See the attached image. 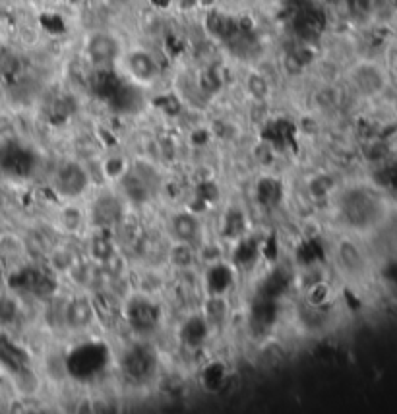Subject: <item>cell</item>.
<instances>
[{
    "mask_svg": "<svg viewBox=\"0 0 397 414\" xmlns=\"http://www.w3.org/2000/svg\"><path fill=\"white\" fill-rule=\"evenodd\" d=\"M349 84L351 88L367 99H376L388 91L391 86V78L386 66L380 60L361 59L349 68Z\"/></svg>",
    "mask_w": 397,
    "mask_h": 414,
    "instance_id": "6da1fadb",
    "label": "cell"
},
{
    "mask_svg": "<svg viewBox=\"0 0 397 414\" xmlns=\"http://www.w3.org/2000/svg\"><path fill=\"white\" fill-rule=\"evenodd\" d=\"M118 64L125 68L126 76L144 88L154 86L155 81L161 76V68L157 64V60L146 49H132V51L122 52V57L118 60Z\"/></svg>",
    "mask_w": 397,
    "mask_h": 414,
    "instance_id": "7a4b0ae2",
    "label": "cell"
},
{
    "mask_svg": "<svg viewBox=\"0 0 397 414\" xmlns=\"http://www.w3.org/2000/svg\"><path fill=\"white\" fill-rule=\"evenodd\" d=\"M86 54L91 64L99 70H110L122 57V47L117 35L110 31H93L86 41Z\"/></svg>",
    "mask_w": 397,
    "mask_h": 414,
    "instance_id": "3957f363",
    "label": "cell"
},
{
    "mask_svg": "<svg viewBox=\"0 0 397 414\" xmlns=\"http://www.w3.org/2000/svg\"><path fill=\"white\" fill-rule=\"evenodd\" d=\"M128 2H130V0H109V4H110V6H117V8L126 6V4H128Z\"/></svg>",
    "mask_w": 397,
    "mask_h": 414,
    "instance_id": "277c9868",
    "label": "cell"
}]
</instances>
